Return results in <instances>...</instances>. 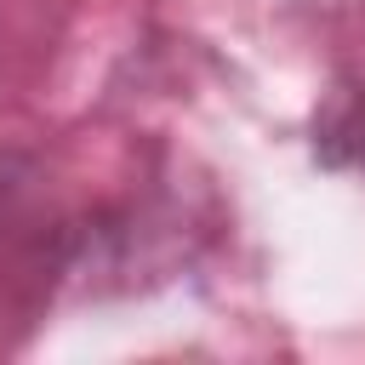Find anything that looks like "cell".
<instances>
[]
</instances>
